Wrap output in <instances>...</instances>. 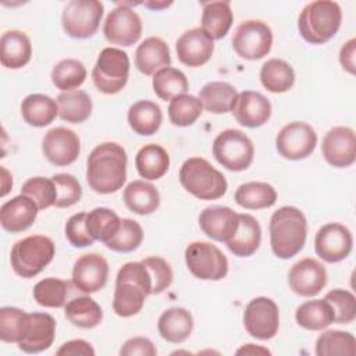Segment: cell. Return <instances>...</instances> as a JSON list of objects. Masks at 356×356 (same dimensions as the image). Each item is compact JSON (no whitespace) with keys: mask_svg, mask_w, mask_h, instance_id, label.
<instances>
[{"mask_svg":"<svg viewBox=\"0 0 356 356\" xmlns=\"http://www.w3.org/2000/svg\"><path fill=\"white\" fill-rule=\"evenodd\" d=\"M127 179V152L115 142L97 145L86 161V181L102 195L117 192Z\"/></svg>","mask_w":356,"mask_h":356,"instance_id":"cell-1","label":"cell"},{"mask_svg":"<svg viewBox=\"0 0 356 356\" xmlns=\"http://www.w3.org/2000/svg\"><path fill=\"white\" fill-rule=\"evenodd\" d=\"M153 282L149 270L142 261L125 263L117 274L113 309L120 317L138 314L146 296L152 295Z\"/></svg>","mask_w":356,"mask_h":356,"instance_id":"cell-2","label":"cell"},{"mask_svg":"<svg viewBox=\"0 0 356 356\" xmlns=\"http://www.w3.org/2000/svg\"><path fill=\"white\" fill-rule=\"evenodd\" d=\"M268 229L271 250L278 259H291L303 249L307 221L298 207L284 206L274 211Z\"/></svg>","mask_w":356,"mask_h":356,"instance_id":"cell-3","label":"cell"},{"mask_svg":"<svg viewBox=\"0 0 356 356\" xmlns=\"http://www.w3.org/2000/svg\"><path fill=\"white\" fill-rule=\"evenodd\" d=\"M342 22V11L338 3L317 0L306 4L298 18L300 36L312 44H323L338 32Z\"/></svg>","mask_w":356,"mask_h":356,"instance_id":"cell-4","label":"cell"},{"mask_svg":"<svg viewBox=\"0 0 356 356\" xmlns=\"http://www.w3.org/2000/svg\"><path fill=\"white\" fill-rule=\"evenodd\" d=\"M181 185L200 200H216L227 192V179L206 159L191 157L179 168Z\"/></svg>","mask_w":356,"mask_h":356,"instance_id":"cell-5","label":"cell"},{"mask_svg":"<svg viewBox=\"0 0 356 356\" xmlns=\"http://www.w3.org/2000/svg\"><path fill=\"white\" fill-rule=\"evenodd\" d=\"M54 252V243L49 236H26L14 243L10 254L11 267L19 277L32 278L53 260Z\"/></svg>","mask_w":356,"mask_h":356,"instance_id":"cell-6","label":"cell"},{"mask_svg":"<svg viewBox=\"0 0 356 356\" xmlns=\"http://www.w3.org/2000/svg\"><path fill=\"white\" fill-rule=\"evenodd\" d=\"M128 76V54L117 47H104L92 70V79L97 90L104 95H115L127 85Z\"/></svg>","mask_w":356,"mask_h":356,"instance_id":"cell-7","label":"cell"},{"mask_svg":"<svg viewBox=\"0 0 356 356\" xmlns=\"http://www.w3.org/2000/svg\"><path fill=\"white\" fill-rule=\"evenodd\" d=\"M213 156L227 170L243 171L253 161L254 147L245 132L225 129L213 142Z\"/></svg>","mask_w":356,"mask_h":356,"instance_id":"cell-8","label":"cell"},{"mask_svg":"<svg viewBox=\"0 0 356 356\" xmlns=\"http://www.w3.org/2000/svg\"><path fill=\"white\" fill-rule=\"evenodd\" d=\"M185 263L196 278L204 281H220L228 273L225 254L210 242L189 243L185 249Z\"/></svg>","mask_w":356,"mask_h":356,"instance_id":"cell-9","label":"cell"},{"mask_svg":"<svg viewBox=\"0 0 356 356\" xmlns=\"http://www.w3.org/2000/svg\"><path fill=\"white\" fill-rule=\"evenodd\" d=\"M103 3L97 0H71L63 10L64 32L74 39H86L96 33L103 17Z\"/></svg>","mask_w":356,"mask_h":356,"instance_id":"cell-10","label":"cell"},{"mask_svg":"<svg viewBox=\"0 0 356 356\" xmlns=\"http://www.w3.org/2000/svg\"><path fill=\"white\" fill-rule=\"evenodd\" d=\"M273 44L271 28L259 19H248L238 25L232 36L235 53L245 60H260L267 56Z\"/></svg>","mask_w":356,"mask_h":356,"instance_id":"cell-11","label":"cell"},{"mask_svg":"<svg viewBox=\"0 0 356 356\" xmlns=\"http://www.w3.org/2000/svg\"><path fill=\"white\" fill-rule=\"evenodd\" d=\"M106 39L118 46H132L142 35L140 17L129 7V3H118L106 17L103 25Z\"/></svg>","mask_w":356,"mask_h":356,"instance_id":"cell-12","label":"cell"},{"mask_svg":"<svg viewBox=\"0 0 356 356\" xmlns=\"http://www.w3.org/2000/svg\"><path fill=\"white\" fill-rule=\"evenodd\" d=\"M243 325L253 338L266 341L275 337L280 327V310L275 302L266 296L252 299L243 312Z\"/></svg>","mask_w":356,"mask_h":356,"instance_id":"cell-13","label":"cell"},{"mask_svg":"<svg viewBox=\"0 0 356 356\" xmlns=\"http://www.w3.org/2000/svg\"><path fill=\"white\" fill-rule=\"evenodd\" d=\"M317 145L316 131L303 121H293L281 128L275 138L277 152L286 160H302L310 156Z\"/></svg>","mask_w":356,"mask_h":356,"instance_id":"cell-14","label":"cell"},{"mask_svg":"<svg viewBox=\"0 0 356 356\" xmlns=\"http://www.w3.org/2000/svg\"><path fill=\"white\" fill-rule=\"evenodd\" d=\"M353 246L350 231L339 224L330 222L323 225L314 238V250L327 263H338L349 256Z\"/></svg>","mask_w":356,"mask_h":356,"instance_id":"cell-15","label":"cell"},{"mask_svg":"<svg viewBox=\"0 0 356 356\" xmlns=\"http://www.w3.org/2000/svg\"><path fill=\"white\" fill-rule=\"evenodd\" d=\"M42 152L51 164L57 167L70 165L79 156V138L72 129L64 127L51 128L42 140Z\"/></svg>","mask_w":356,"mask_h":356,"instance_id":"cell-16","label":"cell"},{"mask_svg":"<svg viewBox=\"0 0 356 356\" xmlns=\"http://www.w3.org/2000/svg\"><path fill=\"white\" fill-rule=\"evenodd\" d=\"M321 152L328 164L337 168H345L356 160V135L349 127L331 128L321 145Z\"/></svg>","mask_w":356,"mask_h":356,"instance_id":"cell-17","label":"cell"},{"mask_svg":"<svg viewBox=\"0 0 356 356\" xmlns=\"http://www.w3.org/2000/svg\"><path fill=\"white\" fill-rule=\"evenodd\" d=\"M288 284L299 296H316L327 284V270L313 257L302 259L291 267Z\"/></svg>","mask_w":356,"mask_h":356,"instance_id":"cell-18","label":"cell"},{"mask_svg":"<svg viewBox=\"0 0 356 356\" xmlns=\"http://www.w3.org/2000/svg\"><path fill=\"white\" fill-rule=\"evenodd\" d=\"M107 277V260L97 253L81 256L72 268V284L83 293H95L100 291L106 285Z\"/></svg>","mask_w":356,"mask_h":356,"instance_id":"cell-19","label":"cell"},{"mask_svg":"<svg viewBox=\"0 0 356 356\" xmlns=\"http://www.w3.org/2000/svg\"><path fill=\"white\" fill-rule=\"evenodd\" d=\"M178 60L188 67H200L206 64L214 51V39L202 28H193L184 32L177 43Z\"/></svg>","mask_w":356,"mask_h":356,"instance_id":"cell-20","label":"cell"},{"mask_svg":"<svg viewBox=\"0 0 356 356\" xmlns=\"http://www.w3.org/2000/svg\"><path fill=\"white\" fill-rule=\"evenodd\" d=\"M231 113L241 125L246 128H257L270 120L271 103L259 92L243 90L236 95Z\"/></svg>","mask_w":356,"mask_h":356,"instance_id":"cell-21","label":"cell"},{"mask_svg":"<svg viewBox=\"0 0 356 356\" xmlns=\"http://www.w3.org/2000/svg\"><path fill=\"white\" fill-rule=\"evenodd\" d=\"M239 224V214L227 206H209L199 216L202 231L211 239L227 243L235 234Z\"/></svg>","mask_w":356,"mask_h":356,"instance_id":"cell-22","label":"cell"},{"mask_svg":"<svg viewBox=\"0 0 356 356\" xmlns=\"http://www.w3.org/2000/svg\"><path fill=\"white\" fill-rule=\"evenodd\" d=\"M56 320L47 313H29L28 325L18 348L25 353H39L53 345Z\"/></svg>","mask_w":356,"mask_h":356,"instance_id":"cell-23","label":"cell"},{"mask_svg":"<svg viewBox=\"0 0 356 356\" xmlns=\"http://www.w3.org/2000/svg\"><path fill=\"white\" fill-rule=\"evenodd\" d=\"M38 210V204L21 193L0 207V224L8 232H22L35 222Z\"/></svg>","mask_w":356,"mask_h":356,"instance_id":"cell-24","label":"cell"},{"mask_svg":"<svg viewBox=\"0 0 356 356\" xmlns=\"http://www.w3.org/2000/svg\"><path fill=\"white\" fill-rule=\"evenodd\" d=\"M171 56L168 44L157 36L145 39L135 51V65L145 75H154L161 68L170 67Z\"/></svg>","mask_w":356,"mask_h":356,"instance_id":"cell-25","label":"cell"},{"mask_svg":"<svg viewBox=\"0 0 356 356\" xmlns=\"http://www.w3.org/2000/svg\"><path fill=\"white\" fill-rule=\"evenodd\" d=\"M32 57V44L29 38L17 29L7 31L0 39V63L10 70L22 68Z\"/></svg>","mask_w":356,"mask_h":356,"instance_id":"cell-26","label":"cell"},{"mask_svg":"<svg viewBox=\"0 0 356 356\" xmlns=\"http://www.w3.org/2000/svg\"><path fill=\"white\" fill-rule=\"evenodd\" d=\"M157 330L167 342L181 343L192 334L193 317L184 307H170L159 317Z\"/></svg>","mask_w":356,"mask_h":356,"instance_id":"cell-27","label":"cell"},{"mask_svg":"<svg viewBox=\"0 0 356 356\" xmlns=\"http://www.w3.org/2000/svg\"><path fill=\"white\" fill-rule=\"evenodd\" d=\"M261 228L250 214H239V224L234 236L225 243L229 252L239 257L252 256L260 246Z\"/></svg>","mask_w":356,"mask_h":356,"instance_id":"cell-28","label":"cell"},{"mask_svg":"<svg viewBox=\"0 0 356 356\" xmlns=\"http://www.w3.org/2000/svg\"><path fill=\"white\" fill-rule=\"evenodd\" d=\"M122 197L125 206L140 216L152 214L160 206V193L156 186L142 179L128 184L124 189Z\"/></svg>","mask_w":356,"mask_h":356,"instance_id":"cell-29","label":"cell"},{"mask_svg":"<svg viewBox=\"0 0 356 356\" xmlns=\"http://www.w3.org/2000/svg\"><path fill=\"white\" fill-rule=\"evenodd\" d=\"M135 167L138 174L149 181L160 179L170 167V156L167 150L156 143L145 145L135 156Z\"/></svg>","mask_w":356,"mask_h":356,"instance_id":"cell-30","label":"cell"},{"mask_svg":"<svg viewBox=\"0 0 356 356\" xmlns=\"http://www.w3.org/2000/svg\"><path fill=\"white\" fill-rule=\"evenodd\" d=\"M21 114L26 124L42 128L54 121L58 115L57 102L42 93L28 95L21 103Z\"/></svg>","mask_w":356,"mask_h":356,"instance_id":"cell-31","label":"cell"},{"mask_svg":"<svg viewBox=\"0 0 356 356\" xmlns=\"http://www.w3.org/2000/svg\"><path fill=\"white\" fill-rule=\"evenodd\" d=\"M161 108L154 102L139 100L128 110V124L138 135L150 136L156 134L161 125Z\"/></svg>","mask_w":356,"mask_h":356,"instance_id":"cell-32","label":"cell"},{"mask_svg":"<svg viewBox=\"0 0 356 356\" xmlns=\"http://www.w3.org/2000/svg\"><path fill=\"white\" fill-rule=\"evenodd\" d=\"M234 21L229 1H209L203 3L202 29L213 39H222Z\"/></svg>","mask_w":356,"mask_h":356,"instance_id":"cell-33","label":"cell"},{"mask_svg":"<svg viewBox=\"0 0 356 356\" xmlns=\"http://www.w3.org/2000/svg\"><path fill=\"white\" fill-rule=\"evenodd\" d=\"M296 323L310 331H320L334 323V310L328 300L314 299L302 303L295 312Z\"/></svg>","mask_w":356,"mask_h":356,"instance_id":"cell-34","label":"cell"},{"mask_svg":"<svg viewBox=\"0 0 356 356\" xmlns=\"http://www.w3.org/2000/svg\"><path fill=\"white\" fill-rule=\"evenodd\" d=\"M57 106L60 118L71 124H81L86 121L93 107L89 95L79 89L61 92L57 96Z\"/></svg>","mask_w":356,"mask_h":356,"instance_id":"cell-35","label":"cell"},{"mask_svg":"<svg viewBox=\"0 0 356 356\" xmlns=\"http://www.w3.org/2000/svg\"><path fill=\"white\" fill-rule=\"evenodd\" d=\"M236 95V89L231 83L214 81L200 89L199 100L209 113L225 114L231 111Z\"/></svg>","mask_w":356,"mask_h":356,"instance_id":"cell-36","label":"cell"},{"mask_svg":"<svg viewBox=\"0 0 356 356\" xmlns=\"http://www.w3.org/2000/svg\"><path fill=\"white\" fill-rule=\"evenodd\" d=\"M260 82L271 93L288 92L295 82L293 68L281 58L267 60L260 70Z\"/></svg>","mask_w":356,"mask_h":356,"instance_id":"cell-37","label":"cell"},{"mask_svg":"<svg viewBox=\"0 0 356 356\" xmlns=\"http://www.w3.org/2000/svg\"><path fill=\"white\" fill-rule=\"evenodd\" d=\"M235 202L248 210L267 209L275 204L277 192L267 182H246L235 191Z\"/></svg>","mask_w":356,"mask_h":356,"instance_id":"cell-38","label":"cell"},{"mask_svg":"<svg viewBox=\"0 0 356 356\" xmlns=\"http://www.w3.org/2000/svg\"><path fill=\"white\" fill-rule=\"evenodd\" d=\"M65 318L79 328H93L103 320L102 307L89 296H78L64 307Z\"/></svg>","mask_w":356,"mask_h":356,"instance_id":"cell-39","label":"cell"},{"mask_svg":"<svg viewBox=\"0 0 356 356\" xmlns=\"http://www.w3.org/2000/svg\"><path fill=\"white\" fill-rule=\"evenodd\" d=\"M356 353V339L350 332L328 330L320 334L316 341L317 356H353Z\"/></svg>","mask_w":356,"mask_h":356,"instance_id":"cell-40","label":"cell"},{"mask_svg":"<svg viewBox=\"0 0 356 356\" xmlns=\"http://www.w3.org/2000/svg\"><path fill=\"white\" fill-rule=\"evenodd\" d=\"M85 224L88 232L95 241L106 243L117 234L121 225V218L107 207H96L86 213Z\"/></svg>","mask_w":356,"mask_h":356,"instance_id":"cell-41","label":"cell"},{"mask_svg":"<svg viewBox=\"0 0 356 356\" xmlns=\"http://www.w3.org/2000/svg\"><path fill=\"white\" fill-rule=\"evenodd\" d=\"M153 90L164 102L172 100L179 95H185L189 83L185 74L177 68L165 67L153 75Z\"/></svg>","mask_w":356,"mask_h":356,"instance_id":"cell-42","label":"cell"},{"mask_svg":"<svg viewBox=\"0 0 356 356\" xmlns=\"http://www.w3.org/2000/svg\"><path fill=\"white\" fill-rule=\"evenodd\" d=\"M86 79L85 65L75 58H64L58 61L51 70L53 85L63 90L70 92L79 88Z\"/></svg>","mask_w":356,"mask_h":356,"instance_id":"cell-43","label":"cell"},{"mask_svg":"<svg viewBox=\"0 0 356 356\" xmlns=\"http://www.w3.org/2000/svg\"><path fill=\"white\" fill-rule=\"evenodd\" d=\"M33 299L43 307H63L68 296V282L49 277L33 286Z\"/></svg>","mask_w":356,"mask_h":356,"instance_id":"cell-44","label":"cell"},{"mask_svg":"<svg viewBox=\"0 0 356 356\" xmlns=\"http://www.w3.org/2000/svg\"><path fill=\"white\" fill-rule=\"evenodd\" d=\"M28 314L18 307L4 306L0 309V339L3 342L18 343L26 331Z\"/></svg>","mask_w":356,"mask_h":356,"instance_id":"cell-45","label":"cell"},{"mask_svg":"<svg viewBox=\"0 0 356 356\" xmlns=\"http://www.w3.org/2000/svg\"><path fill=\"white\" fill-rule=\"evenodd\" d=\"M203 106L199 97L192 95H179L170 100L168 118L177 127L192 125L202 114Z\"/></svg>","mask_w":356,"mask_h":356,"instance_id":"cell-46","label":"cell"},{"mask_svg":"<svg viewBox=\"0 0 356 356\" xmlns=\"http://www.w3.org/2000/svg\"><path fill=\"white\" fill-rule=\"evenodd\" d=\"M142 241H143L142 227L135 220L122 218L117 234L111 239H108L104 245L114 252L129 253L138 249Z\"/></svg>","mask_w":356,"mask_h":356,"instance_id":"cell-47","label":"cell"},{"mask_svg":"<svg viewBox=\"0 0 356 356\" xmlns=\"http://www.w3.org/2000/svg\"><path fill=\"white\" fill-rule=\"evenodd\" d=\"M21 193L29 196L38 204L39 210H44L49 209L50 206H54L57 197V191L53 179L43 177L29 178L22 185Z\"/></svg>","mask_w":356,"mask_h":356,"instance_id":"cell-48","label":"cell"},{"mask_svg":"<svg viewBox=\"0 0 356 356\" xmlns=\"http://www.w3.org/2000/svg\"><path fill=\"white\" fill-rule=\"evenodd\" d=\"M334 310V323L349 324L356 318V298L346 289H332L325 298Z\"/></svg>","mask_w":356,"mask_h":356,"instance_id":"cell-49","label":"cell"},{"mask_svg":"<svg viewBox=\"0 0 356 356\" xmlns=\"http://www.w3.org/2000/svg\"><path fill=\"white\" fill-rule=\"evenodd\" d=\"M51 179H53V182L56 185V191H57V197L54 202L56 207H58V209L71 207L81 200L82 188L74 175L60 172V174H54L51 177Z\"/></svg>","mask_w":356,"mask_h":356,"instance_id":"cell-50","label":"cell"},{"mask_svg":"<svg viewBox=\"0 0 356 356\" xmlns=\"http://www.w3.org/2000/svg\"><path fill=\"white\" fill-rule=\"evenodd\" d=\"M142 263L146 266L152 277V282H153L152 295H159L164 292L172 282V270L170 264L159 256L146 257L142 260Z\"/></svg>","mask_w":356,"mask_h":356,"instance_id":"cell-51","label":"cell"},{"mask_svg":"<svg viewBox=\"0 0 356 356\" xmlns=\"http://www.w3.org/2000/svg\"><path fill=\"white\" fill-rule=\"evenodd\" d=\"M85 218H86V213L82 211L71 216L67 220L65 238L75 248H86L93 245L95 242V239L90 236V234L86 229Z\"/></svg>","mask_w":356,"mask_h":356,"instance_id":"cell-52","label":"cell"},{"mask_svg":"<svg viewBox=\"0 0 356 356\" xmlns=\"http://www.w3.org/2000/svg\"><path fill=\"white\" fill-rule=\"evenodd\" d=\"M121 356H156L157 349L149 338L134 337L129 338L120 350Z\"/></svg>","mask_w":356,"mask_h":356,"instance_id":"cell-53","label":"cell"},{"mask_svg":"<svg viewBox=\"0 0 356 356\" xmlns=\"http://www.w3.org/2000/svg\"><path fill=\"white\" fill-rule=\"evenodd\" d=\"M57 356H95L92 345L83 339H72L64 342L56 352Z\"/></svg>","mask_w":356,"mask_h":356,"instance_id":"cell-54","label":"cell"},{"mask_svg":"<svg viewBox=\"0 0 356 356\" xmlns=\"http://www.w3.org/2000/svg\"><path fill=\"white\" fill-rule=\"evenodd\" d=\"M355 50H356V39L352 38L350 40H348L339 51V63L342 65V68L345 71H348L349 74H355L356 72V67H355Z\"/></svg>","mask_w":356,"mask_h":356,"instance_id":"cell-55","label":"cell"},{"mask_svg":"<svg viewBox=\"0 0 356 356\" xmlns=\"http://www.w3.org/2000/svg\"><path fill=\"white\" fill-rule=\"evenodd\" d=\"M254 355V353H267L270 355V350H267L266 348L261 346H254L253 343H248L245 346H242L241 349L236 350V355Z\"/></svg>","mask_w":356,"mask_h":356,"instance_id":"cell-56","label":"cell"},{"mask_svg":"<svg viewBox=\"0 0 356 356\" xmlns=\"http://www.w3.org/2000/svg\"><path fill=\"white\" fill-rule=\"evenodd\" d=\"M1 175H3V179H1V196H6L7 195V192L11 189V186H13V179H11V177H10V174H8V171L4 168V167H1Z\"/></svg>","mask_w":356,"mask_h":356,"instance_id":"cell-57","label":"cell"},{"mask_svg":"<svg viewBox=\"0 0 356 356\" xmlns=\"http://www.w3.org/2000/svg\"><path fill=\"white\" fill-rule=\"evenodd\" d=\"M172 3L171 1H145L143 6L147 7V8H152V10H161V8H165L168 6H171Z\"/></svg>","mask_w":356,"mask_h":356,"instance_id":"cell-58","label":"cell"}]
</instances>
